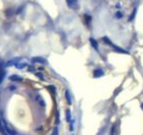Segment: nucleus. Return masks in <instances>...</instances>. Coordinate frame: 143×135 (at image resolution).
<instances>
[{
    "label": "nucleus",
    "mask_w": 143,
    "mask_h": 135,
    "mask_svg": "<svg viewBox=\"0 0 143 135\" xmlns=\"http://www.w3.org/2000/svg\"><path fill=\"white\" fill-rule=\"evenodd\" d=\"M32 60V63H41V65H46L47 62H46V59L43 58V57H33V58H31Z\"/></svg>",
    "instance_id": "nucleus-1"
},
{
    "label": "nucleus",
    "mask_w": 143,
    "mask_h": 135,
    "mask_svg": "<svg viewBox=\"0 0 143 135\" xmlns=\"http://www.w3.org/2000/svg\"><path fill=\"white\" fill-rule=\"evenodd\" d=\"M18 63V58H12L10 60H8V62L5 63V67L6 68H9V67H13L15 66V63Z\"/></svg>",
    "instance_id": "nucleus-2"
},
{
    "label": "nucleus",
    "mask_w": 143,
    "mask_h": 135,
    "mask_svg": "<svg viewBox=\"0 0 143 135\" xmlns=\"http://www.w3.org/2000/svg\"><path fill=\"white\" fill-rule=\"evenodd\" d=\"M4 14H5V15H6V18H10L13 17L14 14H15V10H13L12 8H8V9H6Z\"/></svg>",
    "instance_id": "nucleus-3"
},
{
    "label": "nucleus",
    "mask_w": 143,
    "mask_h": 135,
    "mask_svg": "<svg viewBox=\"0 0 143 135\" xmlns=\"http://www.w3.org/2000/svg\"><path fill=\"white\" fill-rule=\"evenodd\" d=\"M35 100L37 101L38 104L41 105V107L45 108V105H46V104H45V101L43 100V98H42V96H41V95H36V96H35Z\"/></svg>",
    "instance_id": "nucleus-4"
},
{
    "label": "nucleus",
    "mask_w": 143,
    "mask_h": 135,
    "mask_svg": "<svg viewBox=\"0 0 143 135\" xmlns=\"http://www.w3.org/2000/svg\"><path fill=\"white\" fill-rule=\"evenodd\" d=\"M9 80L12 82H22L24 79H22V77H19L18 75H11L9 77Z\"/></svg>",
    "instance_id": "nucleus-5"
},
{
    "label": "nucleus",
    "mask_w": 143,
    "mask_h": 135,
    "mask_svg": "<svg viewBox=\"0 0 143 135\" xmlns=\"http://www.w3.org/2000/svg\"><path fill=\"white\" fill-rule=\"evenodd\" d=\"M29 65L27 63H15V68L18 70H22V69H24V68H27Z\"/></svg>",
    "instance_id": "nucleus-6"
},
{
    "label": "nucleus",
    "mask_w": 143,
    "mask_h": 135,
    "mask_svg": "<svg viewBox=\"0 0 143 135\" xmlns=\"http://www.w3.org/2000/svg\"><path fill=\"white\" fill-rule=\"evenodd\" d=\"M35 76L37 77V78H39L40 80H42V81H46V78L43 76V74L40 73V72H37V73H35Z\"/></svg>",
    "instance_id": "nucleus-7"
},
{
    "label": "nucleus",
    "mask_w": 143,
    "mask_h": 135,
    "mask_svg": "<svg viewBox=\"0 0 143 135\" xmlns=\"http://www.w3.org/2000/svg\"><path fill=\"white\" fill-rule=\"evenodd\" d=\"M66 97H67V100L69 102V104H72V96H71V93H70L69 90L66 91Z\"/></svg>",
    "instance_id": "nucleus-8"
},
{
    "label": "nucleus",
    "mask_w": 143,
    "mask_h": 135,
    "mask_svg": "<svg viewBox=\"0 0 143 135\" xmlns=\"http://www.w3.org/2000/svg\"><path fill=\"white\" fill-rule=\"evenodd\" d=\"M102 75H103V72L101 70H96L95 72H94V76H95V77H100Z\"/></svg>",
    "instance_id": "nucleus-9"
},
{
    "label": "nucleus",
    "mask_w": 143,
    "mask_h": 135,
    "mask_svg": "<svg viewBox=\"0 0 143 135\" xmlns=\"http://www.w3.org/2000/svg\"><path fill=\"white\" fill-rule=\"evenodd\" d=\"M47 89L50 90V92H52V93L56 92V88H55L53 85H48V86H47Z\"/></svg>",
    "instance_id": "nucleus-10"
},
{
    "label": "nucleus",
    "mask_w": 143,
    "mask_h": 135,
    "mask_svg": "<svg viewBox=\"0 0 143 135\" xmlns=\"http://www.w3.org/2000/svg\"><path fill=\"white\" fill-rule=\"evenodd\" d=\"M90 41H91V44L93 45V47L95 48V49H98V44H97V42L94 39H92V38H91L90 39Z\"/></svg>",
    "instance_id": "nucleus-11"
},
{
    "label": "nucleus",
    "mask_w": 143,
    "mask_h": 135,
    "mask_svg": "<svg viewBox=\"0 0 143 135\" xmlns=\"http://www.w3.org/2000/svg\"><path fill=\"white\" fill-rule=\"evenodd\" d=\"M36 71L35 69V67L34 66H28V72H30V73H34Z\"/></svg>",
    "instance_id": "nucleus-12"
},
{
    "label": "nucleus",
    "mask_w": 143,
    "mask_h": 135,
    "mask_svg": "<svg viewBox=\"0 0 143 135\" xmlns=\"http://www.w3.org/2000/svg\"><path fill=\"white\" fill-rule=\"evenodd\" d=\"M71 119H72V116H71V112L67 110V122H71Z\"/></svg>",
    "instance_id": "nucleus-13"
},
{
    "label": "nucleus",
    "mask_w": 143,
    "mask_h": 135,
    "mask_svg": "<svg viewBox=\"0 0 143 135\" xmlns=\"http://www.w3.org/2000/svg\"><path fill=\"white\" fill-rule=\"evenodd\" d=\"M51 135H58V129H57V127H56V128H54L53 133L51 134Z\"/></svg>",
    "instance_id": "nucleus-14"
},
{
    "label": "nucleus",
    "mask_w": 143,
    "mask_h": 135,
    "mask_svg": "<svg viewBox=\"0 0 143 135\" xmlns=\"http://www.w3.org/2000/svg\"><path fill=\"white\" fill-rule=\"evenodd\" d=\"M9 89L12 90V91H15V90H17V87H15V86H10V87H9Z\"/></svg>",
    "instance_id": "nucleus-15"
}]
</instances>
